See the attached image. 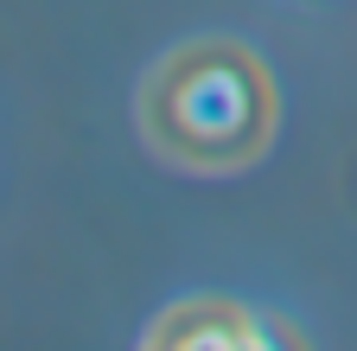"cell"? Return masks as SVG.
Instances as JSON below:
<instances>
[{
    "label": "cell",
    "instance_id": "6da1fadb",
    "mask_svg": "<svg viewBox=\"0 0 357 351\" xmlns=\"http://www.w3.org/2000/svg\"><path fill=\"white\" fill-rule=\"evenodd\" d=\"M141 141L178 172H243L275 147L281 90L275 70L243 38H185L141 77Z\"/></svg>",
    "mask_w": 357,
    "mask_h": 351
},
{
    "label": "cell",
    "instance_id": "7a4b0ae2",
    "mask_svg": "<svg viewBox=\"0 0 357 351\" xmlns=\"http://www.w3.org/2000/svg\"><path fill=\"white\" fill-rule=\"evenodd\" d=\"M141 351H306L300 332L236 294H185L147 326Z\"/></svg>",
    "mask_w": 357,
    "mask_h": 351
}]
</instances>
